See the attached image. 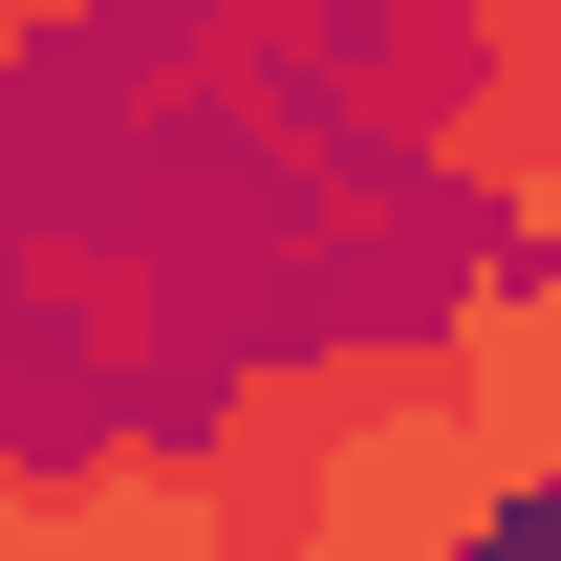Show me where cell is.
<instances>
[{
  "label": "cell",
  "instance_id": "1",
  "mask_svg": "<svg viewBox=\"0 0 561 561\" xmlns=\"http://www.w3.org/2000/svg\"><path fill=\"white\" fill-rule=\"evenodd\" d=\"M518 476H496L476 389L432 324H346L324 346V561H496Z\"/></svg>",
  "mask_w": 561,
  "mask_h": 561
},
{
  "label": "cell",
  "instance_id": "2",
  "mask_svg": "<svg viewBox=\"0 0 561 561\" xmlns=\"http://www.w3.org/2000/svg\"><path fill=\"white\" fill-rule=\"evenodd\" d=\"M195 561H324V346H238L195 389Z\"/></svg>",
  "mask_w": 561,
  "mask_h": 561
},
{
  "label": "cell",
  "instance_id": "3",
  "mask_svg": "<svg viewBox=\"0 0 561 561\" xmlns=\"http://www.w3.org/2000/svg\"><path fill=\"white\" fill-rule=\"evenodd\" d=\"M0 561H195V432L87 411L66 454H22L0 476Z\"/></svg>",
  "mask_w": 561,
  "mask_h": 561
},
{
  "label": "cell",
  "instance_id": "4",
  "mask_svg": "<svg viewBox=\"0 0 561 561\" xmlns=\"http://www.w3.org/2000/svg\"><path fill=\"white\" fill-rule=\"evenodd\" d=\"M432 346H454V389H476V432H496V476H518V518H561V280L476 238V260L432 280Z\"/></svg>",
  "mask_w": 561,
  "mask_h": 561
},
{
  "label": "cell",
  "instance_id": "5",
  "mask_svg": "<svg viewBox=\"0 0 561 561\" xmlns=\"http://www.w3.org/2000/svg\"><path fill=\"white\" fill-rule=\"evenodd\" d=\"M0 324H66V367H108V411H151L173 280H151L130 238H0Z\"/></svg>",
  "mask_w": 561,
  "mask_h": 561
},
{
  "label": "cell",
  "instance_id": "6",
  "mask_svg": "<svg viewBox=\"0 0 561 561\" xmlns=\"http://www.w3.org/2000/svg\"><path fill=\"white\" fill-rule=\"evenodd\" d=\"M66 44H87L66 0H0V87H22V66H66Z\"/></svg>",
  "mask_w": 561,
  "mask_h": 561
},
{
  "label": "cell",
  "instance_id": "7",
  "mask_svg": "<svg viewBox=\"0 0 561 561\" xmlns=\"http://www.w3.org/2000/svg\"><path fill=\"white\" fill-rule=\"evenodd\" d=\"M22 454H44V432H22V324H0V476H22Z\"/></svg>",
  "mask_w": 561,
  "mask_h": 561
}]
</instances>
